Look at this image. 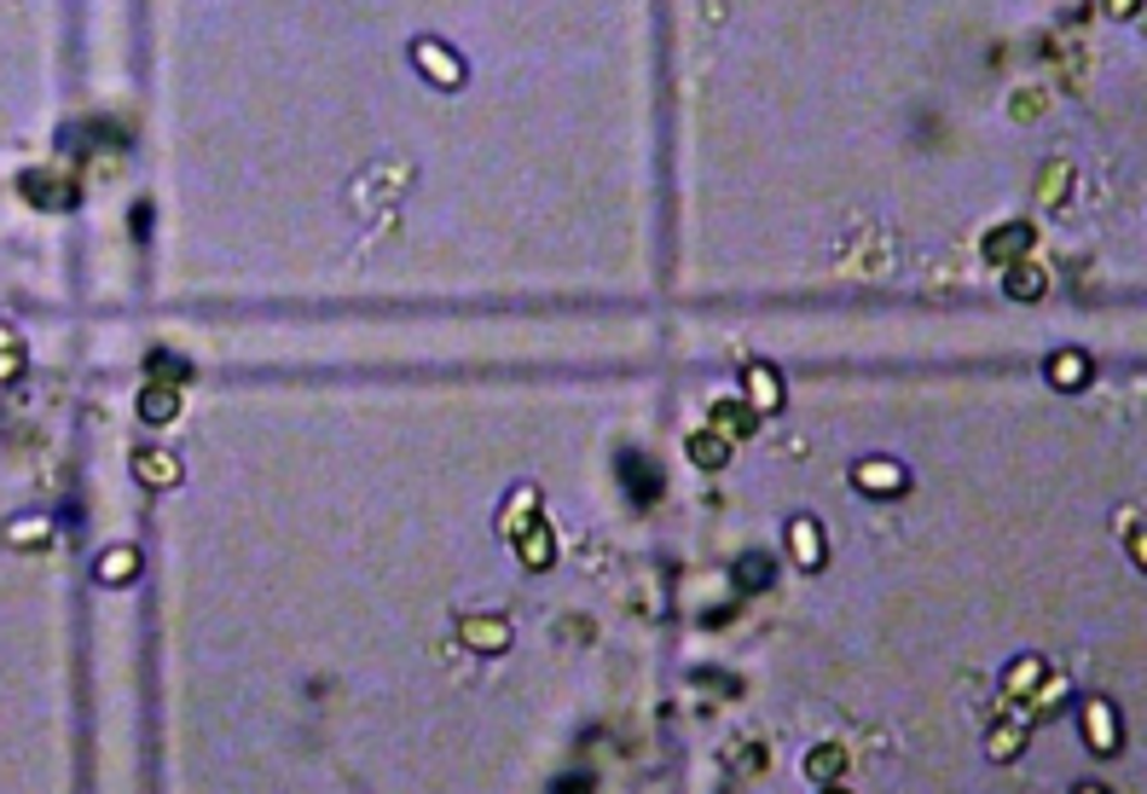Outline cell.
<instances>
[{
    "instance_id": "6da1fadb",
    "label": "cell",
    "mask_w": 1147,
    "mask_h": 794,
    "mask_svg": "<svg viewBox=\"0 0 1147 794\" xmlns=\"http://www.w3.org/2000/svg\"><path fill=\"white\" fill-rule=\"evenodd\" d=\"M18 192H24V204H36V209H76V185L64 180V175H53V168H29V175L18 180Z\"/></svg>"
},
{
    "instance_id": "7a4b0ae2",
    "label": "cell",
    "mask_w": 1147,
    "mask_h": 794,
    "mask_svg": "<svg viewBox=\"0 0 1147 794\" xmlns=\"http://www.w3.org/2000/svg\"><path fill=\"white\" fill-rule=\"evenodd\" d=\"M615 476H620V487H627L632 504H649L655 494H661V476H655V464L644 459V452H620Z\"/></svg>"
},
{
    "instance_id": "3957f363",
    "label": "cell",
    "mask_w": 1147,
    "mask_h": 794,
    "mask_svg": "<svg viewBox=\"0 0 1147 794\" xmlns=\"http://www.w3.org/2000/svg\"><path fill=\"white\" fill-rule=\"evenodd\" d=\"M1084 737L1095 754H1119V714H1112V702H1101V696L1084 702Z\"/></svg>"
},
{
    "instance_id": "277c9868",
    "label": "cell",
    "mask_w": 1147,
    "mask_h": 794,
    "mask_svg": "<svg viewBox=\"0 0 1147 794\" xmlns=\"http://www.w3.org/2000/svg\"><path fill=\"white\" fill-rule=\"evenodd\" d=\"M852 482L864 487V494H904L910 476H904V464H892V459H864L852 470Z\"/></svg>"
},
{
    "instance_id": "5b68a950",
    "label": "cell",
    "mask_w": 1147,
    "mask_h": 794,
    "mask_svg": "<svg viewBox=\"0 0 1147 794\" xmlns=\"http://www.w3.org/2000/svg\"><path fill=\"white\" fill-rule=\"evenodd\" d=\"M133 476H140L145 487H175L185 470L175 452H163V447H145V452H133Z\"/></svg>"
},
{
    "instance_id": "8992f818",
    "label": "cell",
    "mask_w": 1147,
    "mask_h": 794,
    "mask_svg": "<svg viewBox=\"0 0 1147 794\" xmlns=\"http://www.w3.org/2000/svg\"><path fill=\"white\" fill-rule=\"evenodd\" d=\"M140 418H145V424H157V430L175 424V418H180V388L175 383H145L140 388Z\"/></svg>"
},
{
    "instance_id": "52a82bcc",
    "label": "cell",
    "mask_w": 1147,
    "mask_h": 794,
    "mask_svg": "<svg viewBox=\"0 0 1147 794\" xmlns=\"http://www.w3.org/2000/svg\"><path fill=\"white\" fill-rule=\"evenodd\" d=\"M1026 249H1032V227H997L985 239V261L991 267H1008V261H1020Z\"/></svg>"
},
{
    "instance_id": "ba28073f",
    "label": "cell",
    "mask_w": 1147,
    "mask_h": 794,
    "mask_svg": "<svg viewBox=\"0 0 1147 794\" xmlns=\"http://www.w3.org/2000/svg\"><path fill=\"white\" fill-rule=\"evenodd\" d=\"M412 59L424 64V71H429L435 81H441V88H459V81H464V64H459V59H447V47H441V41H417V47H412Z\"/></svg>"
},
{
    "instance_id": "9c48e42d",
    "label": "cell",
    "mask_w": 1147,
    "mask_h": 794,
    "mask_svg": "<svg viewBox=\"0 0 1147 794\" xmlns=\"http://www.w3.org/2000/svg\"><path fill=\"white\" fill-rule=\"evenodd\" d=\"M133 574H140V551H133V546H116V551H105L93 563V580L99 586H128Z\"/></svg>"
},
{
    "instance_id": "30bf717a",
    "label": "cell",
    "mask_w": 1147,
    "mask_h": 794,
    "mask_svg": "<svg viewBox=\"0 0 1147 794\" xmlns=\"http://www.w3.org/2000/svg\"><path fill=\"white\" fill-rule=\"evenodd\" d=\"M533 504H539V494H533V487H516V494H511V499H504V516H499V534H511V539H516V534H528V528H533V522H539V516H533Z\"/></svg>"
},
{
    "instance_id": "8fae6325",
    "label": "cell",
    "mask_w": 1147,
    "mask_h": 794,
    "mask_svg": "<svg viewBox=\"0 0 1147 794\" xmlns=\"http://www.w3.org/2000/svg\"><path fill=\"white\" fill-rule=\"evenodd\" d=\"M1049 383L1055 388H1084L1090 383V360L1078 348H1060V354H1049Z\"/></svg>"
},
{
    "instance_id": "7c38bea8",
    "label": "cell",
    "mask_w": 1147,
    "mask_h": 794,
    "mask_svg": "<svg viewBox=\"0 0 1147 794\" xmlns=\"http://www.w3.org/2000/svg\"><path fill=\"white\" fill-rule=\"evenodd\" d=\"M516 546H521V563L528 568H551L556 563V539H551L545 522H533L528 534H516Z\"/></svg>"
},
{
    "instance_id": "4fadbf2b",
    "label": "cell",
    "mask_w": 1147,
    "mask_h": 794,
    "mask_svg": "<svg viewBox=\"0 0 1147 794\" xmlns=\"http://www.w3.org/2000/svg\"><path fill=\"white\" fill-rule=\"evenodd\" d=\"M753 430V407H742V400H719L713 407V435L719 441H736V435Z\"/></svg>"
},
{
    "instance_id": "5bb4252c",
    "label": "cell",
    "mask_w": 1147,
    "mask_h": 794,
    "mask_svg": "<svg viewBox=\"0 0 1147 794\" xmlns=\"http://www.w3.org/2000/svg\"><path fill=\"white\" fill-rule=\"evenodd\" d=\"M788 539H795V563L800 568H817L823 563V534H817V522H788Z\"/></svg>"
},
{
    "instance_id": "9a60e30c",
    "label": "cell",
    "mask_w": 1147,
    "mask_h": 794,
    "mask_svg": "<svg viewBox=\"0 0 1147 794\" xmlns=\"http://www.w3.org/2000/svg\"><path fill=\"white\" fill-rule=\"evenodd\" d=\"M771 580H777V563H771V556L753 551V556H742V563H736V586L742 591H765Z\"/></svg>"
},
{
    "instance_id": "2e32d148",
    "label": "cell",
    "mask_w": 1147,
    "mask_h": 794,
    "mask_svg": "<svg viewBox=\"0 0 1147 794\" xmlns=\"http://www.w3.org/2000/svg\"><path fill=\"white\" fill-rule=\"evenodd\" d=\"M464 638H469V644H476V650H487V655H493V650H504V644H511V627H504V620H464Z\"/></svg>"
},
{
    "instance_id": "e0dca14e",
    "label": "cell",
    "mask_w": 1147,
    "mask_h": 794,
    "mask_svg": "<svg viewBox=\"0 0 1147 794\" xmlns=\"http://www.w3.org/2000/svg\"><path fill=\"white\" fill-rule=\"evenodd\" d=\"M690 459H696L701 470H719L724 459H731V441H719L713 430H701V435H690Z\"/></svg>"
},
{
    "instance_id": "ac0fdd59",
    "label": "cell",
    "mask_w": 1147,
    "mask_h": 794,
    "mask_svg": "<svg viewBox=\"0 0 1147 794\" xmlns=\"http://www.w3.org/2000/svg\"><path fill=\"white\" fill-rule=\"evenodd\" d=\"M53 539V522L29 516V522H7V546H47Z\"/></svg>"
},
{
    "instance_id": "d6986e66",
    "label": "cell",
    "mask_w": 1147,
    "mask_h": 794,
    "mask_svg": "<svg viewBox=\"0 0 1147 794\" xmlns=\"http://www.w3.org/2000/svg\"><path fill=\"white\" fill-rule=\"evenodd\" d=\"M151 383H175V388H180V383H192V366L157 348V354H151Z\"/></svg>"
},
{
    "instance_id": "ffe728a7",
    "label": "cell",
    "mask_w": 1147,
    "mask_h": 794,
    "mask_svg": "<svg viewBox=\"0 0 1147 794\" xmlns=\"http://www.w3.org/2000/svg\"><path fill=\"white\" fill-rule=\"evenodd\" d=\"M1008 296H1026V302H1038V296H1043V273H1038V267H1020V261H1008Z\"/></svg>"
},
{
    "instance_id": "44dd1931",
    "label": "cell",
    "mask_w": 1147,
    "mask_h": 794,
    "mask_svg": "<svg viewBox=\"0 0 1147 794\" xmlns=\"http://www.w3.org/2000/svg\"><path fill=\"white\" fill-rule=\"evenodd\" d=\"M748 395H753V412H771L777 407V377H771L765 366H753L748 371Z\"/></svg>"
},
{
    "instance_id": "7402d4cb",
    "label": "cell",
    "mask_w": 1147,
    "mask_h": 794,
    "mask_svg": "<svg viewBox=\"0 0 1147 794\" xmlns=\"http://www.w3.org/2000/svg\"><path fill=\"white\" fill-rule=\"evenodd\" d=\"M1038 679H1043V667H1038V662H1015V667L1003 673L1008 696H1032V690H1038Z\"/></svg>"
},
{
    "instance_id": "603a6c76",
    "label": "cell",
    "mask_w": 1147,
    "mask_h": 794,
    "mask_svg": "<svg viewBox=\"0 0 1147 794\" xmlns=\"http://www.w3.org/2000/svg\"><path fill=\"white\" fill-rule=\"evenodd\" d=\"M806 777H812V783H829V777H840V748H817L812 759H806Z\"/></svg>"
},
{
    "instance_id": "cb8c5ba5",
    "label": "cell",
    "mask_w": 1147,
    "mask_h": 794,
    "mask_svg": "<svg viewBox=\"0 0 1147 794\" xmlns=\"http://www.w3.org/2000/svg\"><path fill=\"white\" fill-rule=\"evenodd\" d=\"M1020 742H1026V737L1015 731V725H1003V731H991V759H1015V748H1020Z\"/></svg>"
},
{
    "instance_id": "d4e9b609",
    "label": "cell",
    "mask_w": 1147,
    "mask_h": 794,
    "mask_svg": "<svg viewBox=\"0 0 1147 794\" xmlns=\"http://www.w3.org/2000/svg\"><path fill=\"white\" fill-rule=\"evenodd\" d=\"M18 360H24V354H18V336L0 331V377H12V371H18Z\"/></svg>"
},
{
    "instance_id": "484cf974",
    "label": "cell",
    "mask_w": 1147,
    "mask_h": 794,
    "mask_svg": "<svg viewBox=\"0 0 1147 794\" xmlns=\"http://www.w3.org/2000/svg\"><path fill=\"white\" fill-rule=\"evenodd\" d=\"M1107 12H1119V18H1130V12H1136V0H1107Z\"/></svg>"
}]
</instances>
